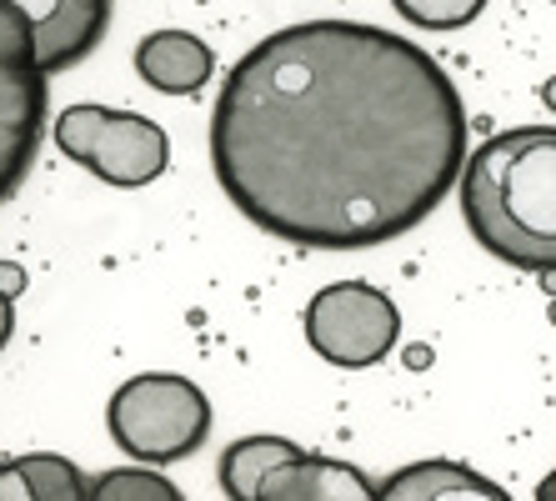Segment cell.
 <instances>
[{
  "mask_svg": "<svg viewBox=\"0 0 556 501\" xmlns=\"http://www.w3.org/2000/svg\"><path fill=\"white\" fill-rule=\"evenodd\" d=\"M256 501H376V481L346 462L301 451L261 481Z\"/></svg>",
  "mask_w": 556,
  "mask_h": 501,
  "instance_id": "ba28073f",
  "label": "cell"
},
{
  "mask_svg": "<svg viewBox=\"0 0 556 501\" xmlns=\"http://www.w3.org/2000/svg\"><path fill=\"white\" fill-rule=\"evenodd\" d=\"M15 331V306H11V296L0 291V351H5V341H11Z\"/></svg>",
  "mask_w": 556,
  "mask_h": 501,
  "instance_id": "e0dca14e",
  "label": "cell"
},
{
  "mask_svg": "<svg viewBox=\"0 0 556 501\" xmlns=\"http://www.w3.org/2000/svg\"><path fill=\"white\" fill-rule=\"evenodd\" d=\"M396 336H402V311L371 281H331L311 296L306 306L311 351L331 366H346V372L387 361Z\"/></svg>",
  "mask_w": 556,
  "mask_h": 501,
  "instance_id": "8992f818",
  "label": "cell"
},
{
  "mask_svg": "<svg viewBox=\"0 0 556 501\" xmlns=\"http://www.w3.org/2000/svg\"><path fill=\"white\" fill-rule=\"evenodd\" d=\"M46 65L30 15L15 0H0V201L36 166V146L46 130Z\"/></svg>",
  "mask_w": 556,
  "mask_h": 501,
  "instance_id": "277c9868",
  "label": "cell"
},
{
  "mask_svg": "<svg viewBox=\"0 0 556 501\" xmlns=\"http://www.w3.org/2000/svg\"><path fill=\"white\" fill-rule=\"evenodd\" d=\"M396 11L421 30H456V26H471L481 11H486V0H391Z\"/></svg>",
  "mask_w": 556,
  "mask_h": 501,
  "instance_id": "5bb4252c",
  "label": "cell"
},
{
  "mask_svg": "<svg viewBox=\"0 0 556 501\" xmlns=\"http://www.w3.org/2000/svg\"><path fill=\"white\" fill-rule=\"evenodd\" d=\"M15 5L30 15L40 40V65L51 76L86 61L111 26V0H15Z\"/></svg>",
  "mask_w": 556,
  "mask_h": 501,
  "instance_id": "52a82bcc",
  "label": "cell"
},
{
  "mask_svg": "<svg viewBox=\"0 0 556 501\" xmlns=\"http://www.w3.org/2000/svg\"><path fill=\"white\" fill-rule=\"evenodd\" d=\"M136 71H141L146 86L166 90V96H191V90H201L211 80L216 55L191 30H151L136 46Z\"/></svg>",
  "mask_w": 556,
  "mask_h": 501,
  "instance_id": "9c48e42d",
  "label": "cell"
},
{
  "mask_svg": "<svg viewBox=\"0 0 556 501\" xmlns=\"http://www.w3.org/2000/svg\"><path fill=\"white\" fill-rule=\"evenodd\" d=\"M231 206L306 251L396 241L466 171V105L416 40L362 21L271 30L211 111Z\"/></svg>",
  "mask_w": 556,
  "mask_h": 501,
  "instance_id": "6da1fadb",
  "label": "cell"
},
{
  "mask_svg": "<svg viewBox=\"0 0 556 501\" xmlns=\"http://www.w3.org/2000/svg\"><path fill=\"white\" fill-rule=\"evenodd\" d=\"M291 456H301V447L296 441H286V437L236 441V447H226V456H220V487H226L231 501H256L261 481H266L281 462H291Z\"/></svg>",
  "mask_w": 556,
  "mask_h": 501,
  "instance_id": "8fae6325",
  "label": "cell"
},
{
  "mask_svg": "<svg viewBox=\"0 0 556 501\" xmlns=\"http://www.w3.org/2000/svg\"><path fill=\"white\" fill-rule=\"evenodd\" d=\"M0 501H36L30 497V481L21 476V466H0Z\"/></svg>",
  "mask_w": 556,
  "mask_h": 501,
  "instance_id": "9a60e30c",
  "label": "cell"
},
{
  "mask_svg": "<svg viewBox=\"0 0 556 501\" xmlns=\"http://www.w3.org/2000/svg\"><path fill=\"white\" fill-rule=\"evenodd\" d=\"M0 291H5V296H21V291H26V271L15 266V261H0Z\"/></svg>",
  "mask_w": 556,
  "mask_h": 501,
  "instance_id": "2e32d148",
  "label": "cell"
},
{
  "mask_svg": "<svg viewBox=\"0 0 556 501\" xmlns=\"http://www.w3.org/2000/svg\"><path fill=\"white\" fill-rule=\"evenodd\" d=\"M105 426L116 447L130 462H181L191 456L211 431V401L201 397V386L170 372H146L116 386V397L105 406Z\"/></svg>",
  "mask_w": 556,
  "mask_h": 501,
  "instance_id": "3957f363",
  "label": "cell"
},
{
  "mask_svg": "<svg viewBox=\"0 0 556 501\" xmlns=\"http://www.w3.org/2000/svg\"><path fill=\"white\" fill-rule=\"evenodd\" d=\"M546 316H552V326H556V296H552V306H546Z\"/></svg>",
  "mask_w": 556,
  "mask_h": 501,
  "instance_id": "ffe728a7",
  "label": "cell"
},
{
  "mask_svg": "<svg viewBox=\"0 0 556 501\" xmlns=\"http://www.w3.org/2000/svg\"><path fill=\"white\" fill-rule=\"evenodd\" d=\"M552 5H556V0H552Z\"/></svg>",
  "mask_w": 556,
  "mask_h": 501,
  "instance_id": "44dd1931",
  "label": "cell"
},
{
  "mask_svg": "<svg viewBox=\"0 0 556 501\" xmlns=\"http://www.w3.org/2000/svg\"><path fill=\"white\" fill-rule=\"evenodd\" d=\"M542 101H546V105H552V111H556V76H552V80H546V86H542Z\"/></svg>",
  "mask_w": 556,
  "mask_h": 501,
  "instance_id": "d6986e66",
  "label": "cell"
},
{
  "mask_svg": "<svg viewBox=\"0 0 556 501\" xmlns=\"http://www.w3.org/2000/svg\"><path fill=\"white\" fill-rule=\"evenodd\" d=\"M462 216L496 261L556 271V130L517 126L481 141L462 171Z\"/></svg>",
  "mask_w": 556,
  "mask_h": 501,
  "instance_id": "7a4b0ae2",
  "label": "cell"
},
{
  "mask_svg": "<svg viewBox=\"0 0 556 501\" xmlns=\"http://www.w3.org/2000/svg\"><path fill=\"white\" fill-rule=\"evenodd\" d=\"M55 146L105 186H151L170 166V141L151 116L111 105H65L55 116Z\"/></svg>",
  "mask_w": 556,
  "mask_h": 501,
  "instance_id": "5b68a950",
  "label": "cell"
},
{
  "mask_svg": "<svg viewBox=\"0 0 556 501\" xmlns=\"http://www.w3.org/2000/svg\"><path fill=\"white\" fill-rule=\"evenodd\" d=\"M536 501H556V472H552V476H546L542 487H536Z\"/></svg>",
  "mask_w": 556,
  "mask_h": 501,
  "instance_id": "ac0fdd59",
  "label": "cell"
},
{
  "mask_svg": "<svg viewBox=\"0 0 556 501\" xmlns=\"http://www.w3.org/2000/svg\"><path fill=\"white\" fill-rule=\"evenodd\" d=\"M91 497L96 501H181V491H176V481L151 472V462H141V466H116V472L96 476Z\"/></svg>",
  "mask_w": 556,
  "mask_h": 501,
  "instance_id": "4fadbf2b",
  "label": "cell"
},
{
  "mask_svg": "<svg viewBox=\"0 0 556 501\" xmlns=\"http://www.w3.org/2000/svg\"><path fill=\"white\" fill-rule=\"evenodd\" d=\"M376 501H506V491L462 462H416L391 472Z\"/></svg>",
  "mask_w": 556,
  "mask_h": 501,
  "instance_id": "30bf717a",
  "label": "cell"
},
{
  "mask_svg": "<svg viewBox=\"0 0 556 501\" xmlns=\"http://www.w3.org/2000/svg\"><path fill=\"white\" fill-rule=\"evenodd\" d=\"M21 476L30 481V497L36 501H86L91 497V481L65 462V456H51V451H30L21 456Z\"/></svg>",
  "mask_w": 556,
  "mask_h": 501,
  "instance_id": "7c38bea8",
  "label": "cell"
}]
</instances>
